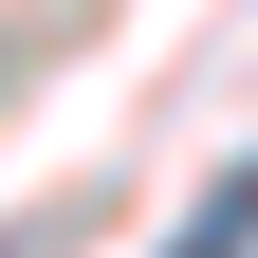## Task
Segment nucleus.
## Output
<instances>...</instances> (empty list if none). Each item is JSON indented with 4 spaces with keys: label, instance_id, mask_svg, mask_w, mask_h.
<instances>
[{
    "label": "nucleus",
    "instance_id": "nucleus-1",
    "mask_svg": "<svg viewBox=\"0 0 258 258\" xmlns=\"http://www.w3.org/2000/svg\"><path fill=\"white\" fill-rule=\"evenodd\" d=\"M0 258H19V240H0Z\"/></svg>",
    "mask_w": 258,
    "mask_h": 258
}]
</instances>
